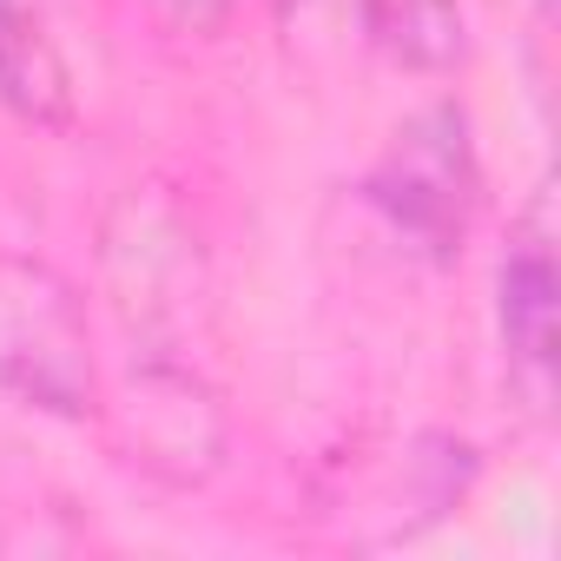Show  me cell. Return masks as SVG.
Returning a JSON list of instances; mask_svg holds the SVG:
<instances>
[{
	"mask_svg": "<svg viewBox=\"0 0 561 561\" xmlns=\"http://www.w3.org/2000/svg\"><path fill=\"white\" fill-rule=\"evenodd\" d=\"M495 324H502L508 370L528 383L535 403H548V377H554V225L541 205L515 225V238L502 251Z\"/></svg>",
	"mask_w": 561,
	"mask_h": 561,
	"instance_id": "277c9868",
	"label": "cell"
},
{
	"mask_svg": "<svg viewBox=\"0 0 561 561\" xmlns=\"http://www.w3.org/2000/svg\"><path fill=\"white\" fill-rule=\"evenodd\" d=\"M119 423H126V456L179 489L205 482L218 449H225V416L192 364L146 357L119 397Z\"/></svg>",
	"mask_w": 561,
	"mask_h": 561,
	"instance_id": "3957f363",
	"label": "cell"
},
{
	"mask_svg": "<svg viewBox=\"0 0 561 561\" xmlns=\"http://www.w3.org/2000/svg\"><path fill=\"white\" fill-rule=\"evenodd\" d=\"M0 106L27 126H73V73L47 34L41 0H0Z\"/></svg>",
	"mask_w": 561,
	"mask_h": 561,
	"instance_id": "5b68a950",
	"label": "cell"
},
{
	"mask_svg": "<svg viewBox=\"0 0 561 561\" xmlns=\"http://www.w3.org/2000/svg\"><path fill=\"white\" fill-rule=\"evenodd\" d=\"M0 390L21 410L87 423L100 416V357L87 298L34 251H0Z\"/></svg>",
	"mask_w": 561,
	"mask_h": 561,
	"instance_id": "6da1fadb",
	"label": "cell"
},
{
	"mask_svg": "<svg viewBox=\"0 0 561 561\" xmlns=\"http://www.w3.org/2000/svg\"><path fill=\"white\" fill-rule=\"evenodd\" d=\"M370 211L430 264H456L462 238L482 205V172H476V139L462 106H423L403 119L383 146V159L364 179Z\"/></svg>",
	"mask_w": 561,
	"mask_h": 561,
	"instance_id": "7a4b0ae2",
	"label": "cell"
},
{
	"mask_svg": "<svg viewBox=\"0 0 561 561\" xmlns=\"http://www.w3.org/2000/svg\"><path fill=\"white\" fill-rule=\"evenodd\" d=\"M364 34L390 67L410 73H449L469 54L462 0H357Z\"/></svg>",
	"mask_w": 561,
	"mask_h": 561,
	"instance_id": "8992f818",
	"label": "cell"
},
{
	"mask_svg": "<svg viewBox=\"0 0 561 561\" xmlns=\"http://www.w3.org/2000/svg\"><path fill=\"white\" fill-rule=\"evenodd\" d=\"M146 8L165 34H211L231 14V0H146Z\"/></svg>",
	"mask_w": 561,
	"mask_h": 561,
	"instance_id": "52a82bcc",
	"label": "cell"
}]
</instances>
